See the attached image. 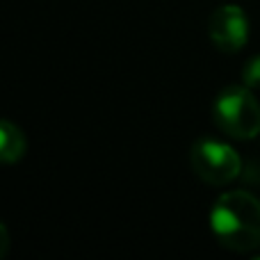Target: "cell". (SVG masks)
<instances>
[{"instance_id": "obj_1", "label": "cell", "mask_w": 260, "mask_h": 260, "mask_svg": "<svg viewBox=\"0 0 260 260\" xmlns=\"http://www.w3.org/2000/svg\"><path fill=\"white\" fill-rule=\"evenodd\" d=\"M210 231L229 251L249 253L260 249V199L247 189L219 194L210 210Z\"/></svg>"}, {"instance_id": "obj_2", "label": "cell", "mask_w": 260, "mask_h": 260, "mask_svg": "<svg viewBox=\"0 0 260 260\" xmlns=\"http://www.w3.org/2000/svg\"><path fill=\"white\" fill-rule=\"evenodd\" d=\"M217 128L233 139H253L260 135V103L247 85H231L212 103Z\"/></svg>"}, {"instance_id": "obj_3", "label": "cell", "mask_w": 260, "mask_h": 260, "mask_svg": "<svg viewBox=\"0 0 260 260\" xmlns=\"http://www.w3.org/2000/svg\"><path fill=\"white\" fill-rule=\"evenodd\" d=\"M189 165L203 183L217 185V187L233 183L242 171V160H240L238 151L231 144L212 137L194 142L192 151H189Z\"/></svg>"}, {"instance_id": "obj_4", "label": "cell", "mask_w": 260, "mask_h": 260, "mask_svg": "<svg viewBox=\"0 0 260 260\" xmlns=\"http://www.w3.org/2000/svg\"><path fill=\"white\" fill-rule=\"evenodd\" d=\"M208 37L221 53H238L247 46L249 18L240 5H219L208 18Z\"/></svg>"}, {"instance_id": "obj_5", "label": "cell", "mask_w": 260, "mask_h": 260, "mask_svg": "<svg viewBox=\"0 0 260 260\" xmlns=\"http://www.w3.org/2000/svg\"><path fill=\"white\" fill-rule=\"evenodd\" d=\"M27 151V137L14 121L0 119V165H16Z\"/></svg>"}, {"instance_id": "obj_6", "label": "cell", "mask_w": 260, "mask_h": 260, "mask_svg": "<svg viewBox=\"0 0 260 260\" xmlns=\"http://www.w3.org/2000/svg\"><path fill=\"white\" fill-rule=\"evenodd\" d=\"M242 85L249 89H258L260 87V55H253L244 62L242 67Z\"/></svg>"}, {"instance_id": "obj_7", "label": "cell", "mask_w": 260, "mask_h": 260, "mask_svg": "<svg viewBox=\"0 0 260 260\" xmlns=\"http://www.w3.org/2000/svg\"><path fill=\"white\" fill-rule=\"evenodd\" d=\"M9 244H12V240H9V231H7V226L0 221V258L7 256Z\"/></svg>"}]
</instances>
